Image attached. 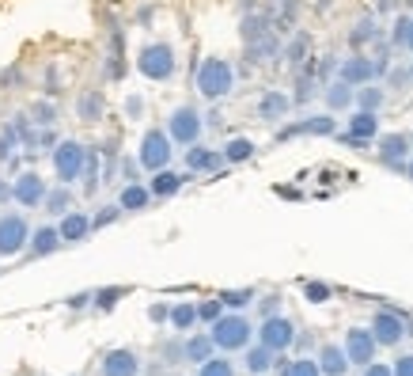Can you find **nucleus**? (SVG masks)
Listing matches in <instances>:
<instances>
[{"instance_id": "48", "label": "nucleus", "mask_w": 413, "mask_h": 376, "mask_svg": "<svg viewBox=\"0 0 413 376\" xmlns=\"http://www.w3.org/2000/svg\"><path fill=\"white\" fill-rule=\"evenodd\" d=\"M360 376H394L391 365H379V361H371V365H364V373Z\"/></svg>"}, {"instance_id": "1", "label": "nucleus", "mask_w": 413, "mask_h": 376, "mask_svg": "<svg viewBox=\"0 0 413 376\" xmlns=\"http://www.w3.org/2000/svg\"><path fill=\"white\" fill-rule=\"evenodd\" d=\"M193 84H197V92L205 95L209 103H216L236 87V69H231L228 58H205L197 65V80H193Z\"/></svg>"}, {"instance_id": "52", "label": "nucleus", "mask_w": 413, "mask_h": 376, "mask_svg": "<svg viewBox=\"0 0 413 376\" xmlns=\"http://www.w3.org/2000/svg\"><path fill=\"white\" fill-rule=\"evenodd\" d=\"M87 300H95V293H76V297H69V308H84Z\"/></svg>"}, {"instance_id": "17", "label": "nucleus", "mask_w": 413, "mask_h": 376, "mask_svg": "<svg viewBox=\"0 0 413 376\" xmlns=\"http://www.w3.org/2000/svg\"><path fill=\"white\" fill-rule=\"evenodd\" d=\"M61 239L64 243H84L87 236H91V217L87 213H80V210H72V213H64L61 217Z\"/></svg>"}, {"instance_id": "5", "label": "nucleus", "mask_w": 413, "mask_h": 376, "mask_svg": "<svg viewBox=\"0 0 413 376\" xmlns=\"http://www.w3.org/2000/svg\"><path fill=\"white\" fill-rule=\"evenodd\" d=\"M175 141L167 130H148L141 137V152H137V160H141L144 171H164V167H171V156H175Z\"/></svg>"}, {"instance_id": "29", "label": "nucleus", "mask_w": 413, "mask_h": 376, "mask_svg": "<svg viewBox=\"0 0 413 376\" xmlns=\"http://www.w3.org/2000/svg\"><path fill=\"white\" fill-rule=\"evenodd\" d=\"M42 210H46V213H53V217H64V213H72V190L61 182L58 190H50V194H46Z\"/></svg>"}, {"instance_id": "13", "label": "nucleus", "mask_w": 413, "mask_h": 376, "mask_svg": "<svg viewBox=\"0 0 413 376\" xmlns=\"http://www.w3.org/2000/svg\"><path fill=\"white\" fill-rule=\"evenodd\" d=\"M376 76H379L376 61H371V58H364V53H353V58H345L342 65H337V80H345V84H353V87L371 84Z\"/></svg>"}, {"instance_id": "55", "label": "nucleus", "mask_w": 413, "mask_h": 376, "mask_svg": "<svg viewBox=\"0 0 413 376\" xmlns=\"http://www.w3.org/2000/svg\"><path fill=\"white\" fill-rule=\"evenodd\" d=\"M410 84H413V61H410Z\"/></svg>"}, {"instance_id": "26", "label": "nucleus", "mask_w": 413, "mask_h": 376, "mask_svg": "<svg viewBox=\"0 0 413 376\" xmlns=\"http://www.w3.org/2000/svg\"><path fill=\"white\" fill-rule=\"evenodd\" d=\"M277 357L281 354H273L270 346H262V342H258V346H247V373L250 376H265L273 365H277Z\"/></svg>"}, {"instance_id": "35", "label": "nucleus", "mask_w": 413, "mask_h": 376, "mask_svg": "<svg viewBox=\"0 0 413 376\" xmlns=\"http://www.w3.org/2000/svg\"><path fill=\"white\" fill-rule=\"evenodd\" d=\"M383 99H387V95H383V87H368V84H364V87H356V107H360V110H376V114H379Z\"/></svg>"}, {"instance_id": "54", "label": "nucleus", "mask_w": 413, "mask_h": 376, "mask_svg": "<svg viewBox=\"0 0 413 376\" xmlns=\"http://www.w3.org/2000/svg\"><path fill=\"white\" fill-rule=\"evenodd\" d=\"M406 175H410V179H413V156H410V164H406Z\"/></svg>"}, {"instance_id": "23", "label": "nucleus", "mask_w": 413, "mask_h": 376, "mask_svg": "<svg viewBox=\"0 0 413 376\" xmlns=\"http://www.w3.org/2000/svg\"><path fill=\"white\" fill-rule=\"evenodd\" d=\"M182 182H186V175H178V171H171V167H164V171H152L148 190H152V198H175L178 190H182Z\"/></svg>"}, {"instance_id": "41", "label": "nucleus", "mask_w": 413, "mask_h": 376, "mask_svg": "<svg viewBox=\"0 0 413 376\" xmlns=\"http://www.w3.org/2000/svg\"><path fill=\"white\" fill-rule=\"evenodd\" d=\"M197 316H201V319H205V323H209V327H213V323H216V319H220V316H224V300H220V297H216V300H205V304H197Z\"/></svg>"}, {"instance_id": "30", "label": "nucleus", "mask_w": 413, "mask_h": 376, "mask_svg": "<svg viewBox=\"0 0 413 376\" xmlns=\"http://www.w3.org/2000/svg\"><path fill=\"white\" fill-rule=\"evenodd\" d=\"M197 319L201 316H197V304H193V300H178L171 308V327H175V331H190Z\"/></svg>"}, {"instance_id": "51", "label": "nucleus", "mask_w": 413, "mask_h": 376, "mask_svg": "<svg viewBox=\"0 0 413 376\" xmlns=\"http://www.w3.org/2000/svg\"><path fill=\"white\" fill-rule=\"evenodd\" d=\"M137 167H141V160H137V164H133V160H121V175H125V182H137V179H133Z\"/></svg>"}, {"instance_id": "2", "label": "nucleus", "mask_w": 413, "mask_h": 376, "mask_svg": "<svg viewBox=\"0 0 413 376\" xmlns=\"http://www.w3.org/2000/svg\"><path fill=\"white\" fill-rule=\"evenodd\" d=\"M213 342L220 354H236V350H247L250 339H254V327H250L247 316H239V311H231V316H220L213 323Z\"/></svg>"}, {"instance_id": "8", "label": "nucleus", "mask_w": 413, "mask_h": 376, "mask_svg": "<svg viewBox=\"0 0 413 376\" xmlns=\"http://www.w3.org/2000/svg\"><path fill=\"white\" fill-rule=\"evenodd\" d=\"M23 247H30V225L19 213H4L0 217V259H12Z\"/></svg>"}, {"instance_id": "27", "label": "nucleus", "mask_w": 413, "mask_h": 376, "mask_svg": "<svg viewBox=\"0 0 413 376\" xmlns=\"http://www.w3.org/2000/svg\"><path fill=\"white\" fill-rule=\"evenodd\" d=\"M356 103V87L345 84V80H330L326 84V107L330 110H349Z\"/></svg>"}, {"instance_id": "6", "label": "nucleus", "mask_w": 413, "mask_h": 376, "mask_svg": "<svg viewBox=\"0 0 413 376\" xmlns=\"http://www.w3.org/2000/svg\"><path fill=\"white\" fill-rule=\"evenodd\" d=\"M87 167V148L80 145V141H61L58 148H53V171H58V179L64 187H72V182L84 175Z\"/></svg>"}, {"instance_id": "19", "label": "nucleus", "mask_w": 413, "mask_h": 376, "mask_svg": "<svg viewBox=\"0 0 413 376\" xmlns=\"http://www.w3.org/2000/svg\"><path fill=\"white\" fill-rule=\"evenodd\" d=\"M319 365H322V376H345L353 361H349V354H345V346L326 342V346L319 350Z\"/></svg>"}, {"instance_id": "40", "label": "nucleus", "mask_w": 413, "mask_h": 376, "mask_svg": "<svg viewBox=\"0 0 413 376\" xmlns=\"http://www.w3.org/2000/svg\"><path fill=\"white\" fill-rule=\"evenodd\" d=\"M371 38H379L376 19H360V23H356V31H353V46H364V42H371Z\"/></svg>"}, {"instance_id": "10", "label": "nucleus", "mask_w": 413, "mask_h": 376, "mask_svg": "<svg viewBox=\"0 0 413 376\" xmlns=\"http://www.w3.org/2000/svg\"><path fill=\"white\" fill-rule=\"evenodd\" d=\"M46 182H42V175L38 171H23V175H15V182H12V198L23 205V210H38V205L46 202Z\"/></svg>"}, {"instance_id": "14", "label": "nucleus", "mask_w": 413, "mask_h": 376, "mask_svg": "<svg viewBox=\"0 0 413 376\" xmlns=\"http://www.w3.org/2000/svg\"><path fill=\"white\" fill-rule=\"evenodd\" d=\"M337 130V122L330 114H315V118H307V122H296V126H285V130L277 133L281 141H288V137H296V133H307V137H330V133Z\"/></svg>"}, {"instance_id": "31", "label": "nucleus", "mask_w": 413, "mask_h": 376, "mask_svg": "<svg viewBox=\"0 0 413 376\" xmlns=\"http://www.w3.org/2000/svg\"><path fill=\"white\" fill-rule=\"evenodd\" d=\"M220 152H224V160H228V164H247V160L254 156V141H250V137H231Z\"/></svg>"}, {"instance_id": "38", "label": "nucleus", "mask_w": 413, "mask_h": 376, "mask_svg": "<svg viewBox=\"0 0 413 376\" xmlns=\"http://www.w3.org/2000/svg\"><path fill=\"white\" fill-rule=\"evenodd\" d=\"M307 50H311V38H307V35H296L292 42L285 46V58L292 61V65H299V61H304V53H307Z\"/></svg>"}, {"instance_id": "7", "label": "nucleus", "mask_w": 413, "mask_h": 376, "mask_svg": "<svg viewBox=\"0 0 413 376\" xmlns=\"http://www.w3.org/2000/svg\"><path fill=\"white\" fill-rule=\"evenodd\" d=\"M258 342L270 346L273 354H285V350L296 346V323L285 316H265L262 327H258Z\"/></svg>"}, {"instance_id": "15", "label": "nucleus", "mask_w": 413, "mask_h": 376, "mask_svg": "<svg viewBox=\"0 0 413 376\" xmlns=\"http://www.w3.org/2000/svg\"><path fill=\"white\" fill-rule=\"evenodd\" d=\"M141 373V357L133 350H110L103 357V376H137Z\"/></svg>"}, {"instance_id": "44", "label": "nucleus", "mask_w": 413, "mask_h": 376, "mask_svg": "<svg viewBox=\"0 0 413 376\" xmlns=\"http://www.w3.org/2000/svg\"><path fill=\"white\" fill-rule=\"evenodd\" d=\"M12 130H15V137H19L23 145H35V141H38L35 133H30V126H27V118H23V114H19V118H12Z\"/></svg>"}, {"instance_id": "25", "label": "nucleus", "mask_w": 413, "mask_h": 376, "mask_svg": "<svg viewBox=\"0 0 413 376\" xmlns=\"http://www.w3.org/2000/svg\"><path fill=\"white\" fill-rule=\"evenodd\" d=\"M281 42H277V35H262V38H254V42H247V58L250 61H258V65H265V61H273V58H281Z\"/></svg>"}, {"instance_id": "47", "label": "nucleus", "mask_w": 413, "mask_h": 376, "mask_svg": "<svg viewBox=\"0 0 413 376\" xmlns=\"http://www.w3.org/2000/svg\"><path fill=\"white\" fill-rule=\"evenodd\" d=\"M148 319H152V323H171V308H167V304H152Z\"/></svg>"}, {"instance_id": "49", "label": "nucleus", "mask_w": 413, "mask_h": 376, "mask_svg": "<svg viewBox=\"0 0 413 376\" xmlns=\"http://www.w3.org/2000/svg\"><path fill=\"white\" fill-rule=\"evenodd\" d=\"M141 110H144V99H141V95H129V99H125V114L141 118Z\"/></svg>"}, {"instance_id": "4", "label": "nucleus", "mask_w": 413, "mask_h": 376, "mask_svg": "<svg viewBox=\"0 0 413 376\" xmlns=\"http://www.w3.org/2000/svg\"><path fill=\"white\" fill-rule=\"evenodd\" d=\"M201 130H205V118H201L197 107H190V103H182V107L171 110V118H167V133H171L175 145H197L201 141Z\"/></svg>"}, {"instance_id": "21", "label": "nucleus", "mask_w": 413, "mask_h": 376, "mask_svg": "<svg viewBox=\"0 0 413 376\" xmlns=\"http://www.w3.org/2000/svg\"><path fill=\"white\" fill-rule=\"evenodd\" d=\"M61 243H64L61 228H53V225L35 228V236H30V259H46V255H53Z\"/></svg>"}, {"instance_id": "28", "label": "nucleus", "mask_w": 413, "mask_h": 376, "mask_svg": "<svg viewBox=\"0 0 413 376\" xmlns=\"http://www.w3.org/2000/svg\"><path fill=\"white\" fill-rule=\"evenodd\" d=\"M76 118L80 122H99L103 118V95L99 92H84L76 99Z\"/></svg>"}, {"instance_id": "36", "label": "nucleus", "mask_w": 413, "mask_h": 376, "mask_svg": "<svg viewBox=\"0 0 413 376\" xmlns=\"http://www.w3.org/2000/svg\"><path fill=\"white\" fill-rule=\"evenodd\" d=\"M220 300H224V308H250L254 304V289H224L220 293Z\"/></svg>"}, {"instance_id": "3", "label": "nucleus", "mask_w": 413, "mask_h": 376, "mask_svg": "<svg viewBox=\"0 0 413 376\" xmlns=\"http://www.w3.org/2000/svg\"><path fill=\"white\" fill-rule=\"evenodd\" d=\"M137 69H141V76L156 80V84H164V80L175 76L178 61H175V50L167 42H152L141 50V58H137Z\"/></svg>"}, {"instance_id": "18", "label": "nucleus", "mask_w": 413, "mask_h": 376, "mask_svg": "<svg viewBox=\"0 0 413 376\" xmlns=\"http://www.w3.org/2000/svg\"><path fill=\"white\" fill-rule=\"evenodd\" d=\"M220 164H228V160L216 148H205V145L186 148V167H190V171H220Z\"/></svg>"}, {"instance_id": "20", "label": "nucleus", "mask_w": 413, "mask_h": 376, "mask_svg": "<svg viewBox=\"0 0 413 376\" xmlns=\"http://www.w3.org/2000/svg\"><path fill=\"white\" fill-rule=\"evenodd\" d=\"M213 354H216L213 334H190V339L182 342V361H190V365H205Z\"/></svg>"}, {"instance_id": "32", "label": "nucleus", "mask_w": 413, "mask_h": 376, "mask_svg": "<svg viewBox=\"0 0 413 376\" xmlns=\"http://www.w3.org/2000/svg\"><path fill=\"white\" fill-rule=\"evenodd\" d=\"M281 376H322V365L319 357H296V361H288Z\"/></svg>"}, {"instance_id": "34", "label": "nucleus", "mask_w": 413, "mask_h": 376, "mask_svg": "<svg viewBox=\"0 0 413 376\" xmlns=\"http://www.w3.org/2000/svg\"><path fill=\"white\" fill-rule=\"evenodd\" d=\"M197 376H236V365L224 354H213L205 365H197Z\"/></svg>"}, {"instance_id": "12", "label": "nucleus", "mask_w": 413, "mask_h": 376, "mask_svg": "<svg viewBox=\"0 0 413 376\" xmlns=\"http://www.w3.org/2000/svg\"><path fill=\"white\" fill-rule=\"evenodd\" d=\"M410 148H413V141L406 133H387V137H379V160H383L387 167H394V171H406Z\"/></svg>"}, {"instance_id": "24", "label": "nucleus", "mask_w": 413, "mask_h": 376, "mask_svg": "<svg viewBox=\"0 0 413 376\" xmlns=\"http://www.w3.org/2000/svg\"><path fill=\"white\" fill-rule=\"evenodd\" d=\"M148 202H152V190L141 187V182H125V187H121V194H118V205H121L125 213L148 210Z\"/></svg>"}, {"instance_id": "37", "label": "nucleus", "mask_w": 413, "mask_h": 376, "mask_svg": "<svg viewBox=\"0 0 413 376\" xmlns=\"http://www.w3.org/2000/svg\"><path fill=\"white\" fill-rule=\"evenodd\" d=\"M125 285H110V289H99V293H95V308H103V311H110V308H114V304L121 300V297H125Z\"/></svg>"}, {"instance_id": "56", "label": "nucleus", "mask_w": 413, "mask_h": 376, "mask_svg": "<svg viewBox=\"0 0 413 376\" xmlns=\"http://www.w3.org/2000/svg\"><path fill=\"white\" fill-rule=\"evenodd\" d=\"M410 141H413V137H410Z\"/></svg>"}, {"instance_id": "11", "label": "nucleus", "mask_w": 413, "mask_h": 376, "mask_svg": "<svg viewBox=\"0 0 413 376\" xmlns=\"http://www.w3.org/2000/svg\"><path fill=\"white\" fill-rule=\"evenodd\" d=\"M371 334H376L379 346H398L402 334H406V319L398 316V311H376L371 316Z\"/></svg>"}, {"instance_id": "9", "label": "nucleus", "mask_w": 413, "mask_h": 376, "mask_svg": "<svg viewBox=\"0 0 413 376\" xmlns=\"http://www.w3.org/2000/svg\"><path fill=\"white\" fill-rule=\"evenodd\" d=\"M376 350H379V342H376V334H371V327H349L345 331V354H349V361L353 365H371L376 361Z\"/></svg>"}, {"instance_id": "45", "label": "nucleus", "mask_w": 413, "mask_h": 376, "mask_svg": "<svg viewBox=\"0 0 413 376\" xmlns=\"http://www.w3.org/2000/svg\"><path fill=\"white\" fill-rule=\"evenodd\" d=\"M12 148H15V130L4 126V130H0V160H12Z\"/></svg>"}, {"instance_id": "53", "label": "nucleus", "mask_w": 413, "mask_h": 376, "mask_svg": "<svg viewBox=\"0 0 413 376\" xmlns=\"http://www.w3.org/2000/svg\"><path fill=\"white\" fill-rule=\"evenodd\" d=\"M277 300H281V297H265V300H262V311H265V316H277Z\"/></svg>"}, {"instance_id": "42", "label": "nucleus", "mask_w": 413, "mask_h": 376, "mask_svg": "<svg viewBox=\"0 0 413 376\" xmlns=\"http://www.w3.org/2000/svg\"><path fill=\"white\" fill-rule=\"evenodd\" d=\"M35 122H38V126H53V122H58V110H53V103H35Z\"/></svg>"}, {"instance_id": "33", "label": "nucleus", "mask_w": 413, "mask_h": 376, "mask_svg": "<svg viewBox=\"0 0 413 376\" xmlns=\"http://www.w3.org/2000/svg\"><path fill=\"white\" fill-rule=\"evenodd\" d=\"M391 42H394V46H402V50H410V53H413V15H402V19H394Z\"/></svg>"}, {"instance_id": "43", "label": "nucleus", "mask_w": 413, "mask_h": 376, "mask_svg": "<svg viewBox=\"0 0 413 376\" xmlns=\"http://www.w3.org/2000/svg\"><path fill=\"white\" fill-rule=\"evenodd\" d=\"M121 213H125V210H121V205H107V210H103L99 217L91 221V228H107V225H114V221L121 217Z\"/></svg>"}, {"instance_id": "46", "label": "nucleus", "mask_w": 413, "mask_h": 376, "mask_svg": "<svg viewBox=\"0 0 413 376\" xmlns=\"http://www.w3.org/2000/svg\"><path fill=\"white\" fill-rule=\"evenodd\" d=\"M391 369H394V376H413V354H398Z\"/></svg>"}, {"instance_id": "16", "label": "nucleus", "mask_w": 413, "mask_h": 376, "mask_svg": "<svg viewBox=\"0 0 413 376\" xmlns=\"http://www.w3.org/2000/svg\"><path fill=\"white\" fill-rule=\"evenodd\" d=\"M288 110H292V95H285V92H265L258 99V118L262 122H281Z\"/></svg>"}, {"instance_id": "22", "label": "nucleus", "mask_w": 413, "mask_h": 376, "mask_svg": "<svg viewBox=\"0 0 413 376\" xmlns=\"http://www.w3.org/2000/svg\"><path fill=\"white\" fill-rule=\"evenodd\" d=\"M345 133H353V137H360V141H376L379 137V114H376V110H360V107H356L349 114V130H345Z\"/></svg>"}, {"instance_id": "50", "label": "nucleus", "mask_w": 413, "mask_h": 376, "mask_svg": "<svg viewBox=\"0 0 413 376\" xmlns=\"http://www.w3.org/2000/svg\"><path fill=\"white\" fill-rule=\"evenodd\" d=\"M387 84H391V87L410 84V69H394V73H387Z\"/></svg>"}, {"instance_id": "39", "label": "nucleus", "mask_w": 413, "mask_h": 376, "mask_svg": "<svg viewBox=\"0 0 413 376\" xmlns=\"http://www.w3.org/2000/svg\"><path fill=\"white\" fill-rule=\"evenodd\" d=\"M304 297L311 304H326L330 300V285L326 282H304Z\"/></svg>"}]
</instances>
